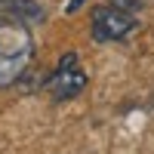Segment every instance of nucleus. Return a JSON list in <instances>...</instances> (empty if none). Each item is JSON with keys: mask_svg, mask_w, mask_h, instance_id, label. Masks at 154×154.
<instances>
[{"mask_svg": "<svg viewBox=\"0 0 154 154\" xmlns=\"http://www.w3.org/2000/svg\"><path fill=\"white\" fill-rule=\"evenodd\" d=\"M83 3H86V0H71V3H68V12H74L77 6H83Z\"/></svg>", "mask_w": 154, "mask_h": 154, "instance_id": "nucleus-5", "label": "nucleus"}, {"mask_svg": "<svg viewBox=\"0 0 154 154\" xmlns=\"http://www.w3.org/2000/svg\"><path fill=\"white\" fill-rule=\"evenodd\" d=\"M139 28V0H108L93 9L89 34L96 43H120Z\"/></svg>", "mask_w": 154, "mask_h": 154, "instance_id": "nucleus-2", "label": "nucleus"}, {"mask_svg": "<svg viewBox=\"0 0 154 154\" xmlns=\"http://www.w3.org/2000/svg\"><path fill=\"white\" fill-rule=\"evenodd\" d=\"M3 6H6L9 12H16L19 19H25L28 25L43 22V19H46V16H43V6H40V3H34V0H3Z\"/></svg>", "mask_w": 154, "mask_h": 154, "instance_id": "nucleus-4", "label": "nucleus"}, {"mask_svg": "<svg viewBox=\"0 0 154 154\" xmlns=\"http://www.w3.org/2000/svg\"><path fill=\"white\" fill-rule=\"evenodd\" d=\"M86 83H89V74H86V68H83L80 56H77L74 49H68V53L59 56L56 68L46 74L43 89H46V96L53 99L56 105H62V102L77 99V96L86 89Z\"/></svg>", "mask_w": 154, "mask_h": 154, "instance_id": "nucleus-3", "label": "nucleus"}, {"mask_svg": "<svg viewBox=\"0 0 154 154\" xmlns=\"http://www.w3.org/2000/svg\"><path fill=\"white\" fill-rule=\"evenodd\" d=\"M34 62V31L6 6L0 9V89L16 86Z\"/></svg>", "mask_w": 154, "mask_h": 154, "instance_id": "nucleus-1", "label": "nucleus"}]
</instances>
